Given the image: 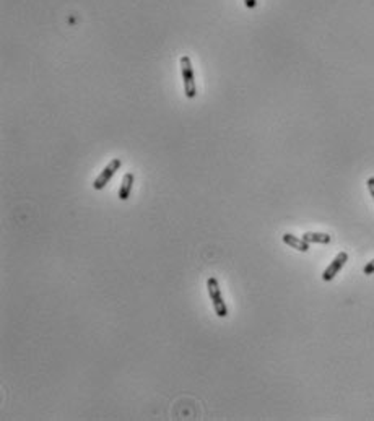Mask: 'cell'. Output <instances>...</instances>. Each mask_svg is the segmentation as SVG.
I'll use <instances>...</instances> for the list:
<instances>
[{
	"instance_id": "obj_1",
	"label": "cell",
	"mask_w": 374,
	"mask_h": 421,
	"mask_svg": "<svg viewBox=\"0 0 374 421\" xmlns=\"http://www.w3.org/2000/svg\"><path fill=\"white\" fill-rule=\"evenodd\" d=\"M181 73H182V80H184V93L185 96L192 99L196 98L197 90H196V82H194V68H192V62L187 56L181 57Z\"/></svg>"
},
{
	"instance_id": "obj_2",
	"label": "cell",
	"mask_w": 374,
	"mask_h": 421,
	"mask_svg": "<svg viewBox=\"0 0 374 421\" xmlns=\"http://www.w3.org/2000/svg\"><path fill=\"white\" fill-rule=\"evenodd\" d=\"M121 166H122V161H121L119 158L113 160V161L109 163V165L103 169V173H101V174L96 177V181L93 182V189H95V190H101V189H104L106 184H107L109 181H111V177H113L116 173H118Z\"/></svg>"
},
{
	"instance_id": "obj_3",
	"label": "cell",
	"mask_w": 374,
	"mask_h": 421,
	"mask_svg": "<svg viewBox=\"0 0 374 421\" xmlns=\"http://www.w3.org/2000/svg\"><path fill=\"white\" fill-rule=\"evenodd\" d=\"M347 260H348V254L347 252H339L337 257H335V259L330 262V265L325 269V272L322 274L324 282H330V280H333L335 277H337L339 272L342 270V267H344Z\"/></svg>"
},
{
	"instance_id": "obj_4",
	"label": "cell",
	"mask_w": 374,
	"mask_h": 421,
	"mask_svg": "<svg viewBox=\"0 0 374 421\" xmlns=\"http://www.w3.org/2000/svg\"><path fill=\"white\" fill-rule=\"evenodd\" d=\"M283 243L286 246H290L293 249H296V251H300V252H308L309 251V243H306L303 238H296L293 235H283Z\"/></svg>"
},
{
	"instance_id": "obj_5",
	"label": "cell",
	"mask_w": 374,
	"mask_h": 421,
	"mask_svg": "<svg viewBox=\"0 0 374 421\" xmlns=\"http://www.w3.org/2000/svg\"><path fill=\"white\" fill-rule=\"evenodd\" d=\"M303 239L309 244H329L330 243V236L325 235V233H305V235H303Z\"/></svg>"
},
{
	"instance_id": "obj_6",
	"label": "cell",
	"mask_w": 374,
	"mask_h": 421,
	"mask_svg": "<svg viewBox=\"0 0 374 421\" xmlns=\"http://www.w3.org/2000/svg\"><path fill=\"white\" fill-rule=\"evenodd\" d=\"M132 184H134V174L127 173L126 176L122 177V184H121V189H119V199L121 200L129 199L130 192H132Z\"/></svg>"
},
{
	"instance_id": "obj_7",
	"label": "cell",
	"mask_w": 374,
	"mask_h": 421,
	"mask_svg": "<svg viewBox=\"0 0 374 421\" xmlns=\"http://www.w3.org/2000/svg\"><path fill=\"white\" fill-rule=\"evenodd\" d=\"M207 290H208V294H210V299H215V298H218V296H221V290H220V285H218L216 278H208L207 280Z\"/></svg>"
},
{
	"instance_id": "obj_8",
	"label": "cell",
	"mask_w": 374,
	"mask_h": 421,
	"mask_svg": "<svg viewBox=\"0 0 374 421\" xmlns=\"http://www.w3.org/2000/svg\"><path fill=\"white\" fill-rule=\"evenodd\" d=\"M212 301H213V309H215L216 316L218 317H227L228 316V308H227V304H225L221 296H218V298H215Z\"/></svg>"
},
{
	"instance_id": "obj_9",
	"label": "cell",
	"mask_w": 374,
	"mask_h": 421,
	"mask_svg": "<svg viewBox=\"0 0 374 421\" xmlns=\"http://www.w3.org/2000/svg\"><path fill=\"white\" fill-rule=\"evenodd\" d=\"M363 274L364 275H372L374 274V259L369 263H366V267L363 269Z\"/></svg>"
},
{
	"instance_id": "obj_10",
	"label": "cell",
	"mask_w": 374,
	"mask_h": 421,
	"mask_svg": "<svg viewBox=\"0 0 374 421\" xmlns=\"http://www.w3.org/2000/svg\"><path fill=\"white\" fill-rule=\"evenodd\" d=\"M366 185H368V189H369V194H371V197L374 199V177H369L368 181H366Z\"/></svg>"
},
{
	"instance_id": "obj_11",
	"label": "cell",
	"mask_w": 374,
	"mask_h": 421,
	"mask_svg": "<svg viewBox=\"0 0 374 421\" xmlns=\"http://www.w3.org/2000/svg\"><path fill=\"white\" fill-rule=\"evenodd\" d=\"M244 4L247 9H255L257 7V0H244Z\"/></svg>"
}]
</instances>
